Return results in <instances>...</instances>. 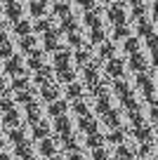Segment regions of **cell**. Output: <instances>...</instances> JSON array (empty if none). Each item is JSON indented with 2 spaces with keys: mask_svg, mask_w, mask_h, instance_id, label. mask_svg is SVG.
<instances>
[{
  "mask_svg": "<svg viewBox=\"0 0 158 160\" xmlns=\"http://www.w3.org/2000/svg\"><path fill=\"white\" fill-rule=\"evenodd\" d=\"M137 85L144 90V97H146L149 104H156V85H153V80L149 78L144 71H139V75H137Z\"/></svg>",
  "mask_w": 158,
  "mask_h": 160,
  "instance_id": "cell-1",
  "label": "cell"
},
{
  "mask_svg": "<svg viewBox=\"0 0 158 160\" xmlns=\"http://www.w3.org/2000/svg\"><path fill=\"white\" fill-rule=\"evenodd\" d=\"M109 19H111V24H125V5L123 2H118V0H113L111 2V7H109Z\"/></svg>",
  "mask_w": 158,
  "mask_h": 160,
  "instance_id": "cell-2",
  "label": "cell"
},
{
  "mask_svg": "<svg viewBox=\"0 0 158 160\" xmlns=\"http://www.w3.org/2000/svg\"><path fill=\"white\" fill-rule=\"evenodd\" d=\"M123 71H125V61L111 57L109 64H106V73H109V78H123Z\"/></svg>",
  "mask_w": 158,
  "mask_h": 160,
  "instance_id": "cell-3",
  "label": "cell"
},
{
  "mask_svg": "<svg viewBox=\"0 0 158 160\" xmlns=\"http://www.w3.org/2000/svg\"><path fill=\"white\" fill-rule=\"evenodd\" d=\"M43 40H45V50L47 52H55L57 47H59V31H52V28H47V31H43Z\"/></svg>",
  "mask_w": 158,
  "mask_h": 160,
  "instance_id": "cell-4",
  "label": "cell"
},
{
  "mask_svg": "<svg viewBox=\"0 0 158 160\" xmlns=\"http://www.w3.org/2000/svg\"><path fill=\"white\" fill-rule=\"evenodd\" d=\"M55 132L61 137V139L71 134V120L66 118L64 113H61V115H57V118H55Z\"/></svg>",
  "mask_w": 158,
  "mask_h": 160,
  "instance_id": "cell-5",
  "label": "cell"
},
{
  "mask_svg": "<svg viewBox=\"0 0 158 160\" xmlns=\"http://www.w3.org/2000/svg\"><path fill=\"white\" fill-rule=\"evenodd\" d=\"M137 28H139V33H142L144 38H153V35H156V31H153V21H149L146 14L137 17Z\"/></svg>",
  "mask_w": 158,
  "mask_h": 160,
  "instance_id": "cell-6",
  "label": "cell"
},
{
  "mask_svg": "<svg viewBox=\"0 0 158 160\" xmlns=\"http://www.w3.org/2000/svg\"><path fill=\"white\" fill-rule=\"evenodd\" d=\"M5 71L10 75H19V73H24V64H21V59L17 54H10L7 57V64H5Z\"/></svg>",
  "mask_w": 158,
  "mask_h": 160,
  "instance_id": "cell-7",
  "label": "cell"
},
{
  "mask_svg": "<svg viewBox=\"0 0 158 160\" xmlns=\"http://www.w3.org/2000/svg\"><path fill=\"white\" fill-rule=\"evenodd\" d=\"M61 68H71V52L69 50L57 52V57H55V71H61Z\"/></svg>",
  "mask_w": 158,
  "mask_h": 160,
  "instance_id": "cell-8",
  "label": "cell"
},
{
  "mask_svg": "<svg viewBox=\"0 0 158 160\" xmlns=\"http://www.w3.org/2000/svg\"><path fill=\"white\" fill-rule=\"evenodd\" d=\"M132 134L137 137L139 141H153V127H149L146 122L139 127H132Z\"/></svg>",
  "mask_w": 158,
  "mask_h": 160,
  "instance_id": "cell-9",
  "label": "cell"
},
{
  "mask_svg": "<svg viewBox=\"0 0 158 160\" xmlns=\"http://www.w3.org/2000/svg\"><path fill=\"white\" fill-rule=\"evenodd\" d=\"M146 66H149V61L144 59L142 54H139V52H132V54H130V68L132 71H146Z\"/></svg>",
  "mask_w": 158,
  "mask_h": 160,
  "instance_id": "cell-10",
  "label": "cell"
},
{
  "mask_svg": "<svg viewBox=\"0 0 158 160\" xmlns=\"http://www.w3.org/2000/svg\"><path fill=\"white\" fill-rule=\"evenodd\" d=\"M104 122H106V125L109 127H120V113L116 108H109V111H104Z\"/></svg>",
  "mask_w": 158,
  "mask_h": 160,
  "instance_id": "cell-11",
  "label": "cell"
},
{
  "mask_svg": "<svg viewBox=\"0 0 158 160\" xmlns=\"http://www.w3.org/2000/svg\"><path fill=\"white\" fill-rule=\"evenodd\" d=\"M40 97H43L45 101H55L57 97H59V90H57V85H52V82H45L43 85V92H40Z\"/></svg>",
  "mask_w": 158,
  "mask_h": 160,
  "instance_id": "cell-12",
  "label": "cell"
},
{
  "mask_svg": "<svg viewBox=\"0 0 158 160\" xmlns=\"http://www.w3.org/2000/svg\"><path fill=\"white\" fill-rule=\"evenodd\" d=\"M99 71H97V66H90V64H85V82H87V87H92L94 82H99Z\"/></svg>",
  "mask_w": 158,
  "mask_h": 160,
  "instance_id": "cell-13",
  "label": "cell"
},
{
  "mask_svg": "<svg viewBox=\"0 0 158 160\" xmlns=\"http://www.w3.org/2000/svg\"><path fill=\"white\" fill-rule=\"evenodd\" d=\"M78 127H80L83 132H94V130H97V120H94L90 113H85V115H80Z\"/></svg>",
  "mask_w": 158,
  "mask_h": 160,
  "instance_id": "cell-14",
  "label": "cell"
},
{
  "mask_svg": "<svg viewBox=\"0 0 158 160\" xmlns=\"http://www.w3.org/2000/svg\"><path fill=\"white\" fill-rule=\"evenodd\" d=\"M52 73H55V71L50 68V66H40V68H35V80H38L40 85H45V82H50V80H52Z\"/></svg>",
  "mask_w": 158,
  "mask_h": 160,
  "instance_id": "cell-15",
  "label": "cell"
},
{
  "mask_svg": "<svg viewBox=\"0 0 158 160\" xmlns=\"http://www.w3.org/2000/svg\"><path fill=\"white\" fill-rule=\"evenodd\" d=\"M26 118H29L31 125L40 120V106L35 104V101H29V104H26Z\"/></svg>",
  "mask_w": 158,
  "mask_h": 160,
  "instance_id": "cell-16",
  "label": "cell"
},
{
  "mask_svg": "<svg viewBox=\"0 0 158 160\" xmlns=\"http://www.w3.org/2000/svg\"><path fill=\"white\" fill-rule=\"evenodd\" d=\"M61 31H66V33H71V31H78V21H76V17L71 14V12L61 17Z\"/></svg>",
  "mask_w": 158,
  "mask_h": 160,
  "instance_id": "cell-17",
  "label": "cell"
},
{
  "mask_svg": "<svg viewBox=\"0 0 158 160\" xmlns=\"http://www.w3.org/2000/svg\"><path fill=\"white\" fill-rule=\"evenodd\" d=\"M43 64H45V54H43L40 50H31V57H29V66L35 71V68H40Z\"/></svg>",
  "mask_w": 158,
  "mask_h": 160,
  "instance_id": "cell-18",
  "label": "cell"
},
{
  "mask_svg": "<svg viewBox=\"0 0 158 160\" xmlns=\"http://www.w3.org/2000/svg\"><path fill=\"white\" fill-rule=\"evenodd\" d=\"M40 153H43L45 158L55 155V153H57V146H55V141H52V139H47V137H45V139H40Z\"/></svg>",
  "mask_w": 158,
  "mask_h": 160,
  "instance_id": "cell-19",
  "label": "cell"
},
{
  "mask_svg": "<svg viewBox=\"0 0 158 160\" xmlns=\"http://www.w3.org/2000/svg\"><path fill=\"white\" fill-rule=\"evenodd\" d=\"M3 120H5V125H7V127H17V125H19V113H17V111H14V106L5 111V115H3Z\"/></svg>",
  "mask_w": 158,
  "mask_h": 160,
  "instance_id": "cell-20",
  "label": "cell"
},
{
  "mask_svg": "<svg viewBox=\"0 0 158 160\" xmlns=\"http://www.w3.org/2000/svg\"><path fill=\"white\" fill-rule=\"evenodd\" d=\"M47 10V0H31V14L33 17H43Z\"/></svg>",
  "mask_w": 158,
  "mask_h": 160,
  "instance_id": "cell-21",
  "label": "cell"
},
{
  "mask_svg": "<svg viewBox=\"0 0 158 160\" xmlns=\"http://www.w3.org/2000/svg\"><path fill=\"white\" fill-rule=\"evenodd\" d=\"M104 45H102V52H99V57L102 59H111V57L116 54V45L111 42V40H102Z\"/></svg>",
  "mask_w": 158,
  "mask_h": 160,
  "instance_id": "cell-22",
  "label": "cell"
},
{
  "mask_svg": "<svg viewBox=\"0 0 158 160\" xmlns=\"http://www.w3.org/2000/svg\"><path fill=\"white\" fill-rule=\"evenodd\" d=\"M87 146H90V148L104 146V134H99L97 130H94V132H87Z\"/></svg>",
  "mask_w": 158,
  "mask_h": 160,
  "instance_id": "cell-23",
  "label": "cell"
},
{
  "mask_svg": "<svg viewBox=\"0 0 158 160\" xmlns=\"http://www.w3.org/2000/svg\"><path fill=\"white\" fill-rule=\"evenodd\" d=\"M7 17H10L12 21H17L21 17V5L17 2V0H12V2H7Z\"/></svg>",
  "mask_w": 158,
  "mask_h": 160,
  "instance_id": "cell-24",
  "label": "cell"
},
{
  "mask_svg": "<svg viewBox=\"0 0 158 160\" xmlns=\"http://www.w3.org/2000/svg\"><path fill=\"white\" fill-rule=\"evenodd\" d=\"M111 108V97H109V92L106 94H99L97 97V113H104V111H109Z\"/></svg>",
  "mask_w": 158,
  "mask_h": 160,
  "instance_id": "cell-25",
  "label": "cell"
},
{
  "mask_svg": "<svg viewBox=\"0 0 158 160\" xmlns=\"http://www.w3.org/2000/svg\"><path fill=\"white\" fill-rule=\"evenodd\" d=\"M47 134H50V127L45 125V122H40V120L33 122V137H35V139H45Z\"/></svg>",
  "mask_w": 158,
  "mask_h": 160,
  "instance_id": "cell-26",
  "label": "cell"
},
{
  "mask_svg": "<svg viewBox=\"0 0 158 160\" xmlns=\"http://www.w3.org/2000/svg\"><path fill=\"white\" fill-rule=\"evenodd\" d=\"M12 106H14V99L10 97V92H7V90H3V92H0V111L5 113V111L12 108Z\"/></svg>",
  "mask_w": 158,
  "mask_h": 160,
  "instance_id": "cell-27",
  "label": "cell"
},
{
  "mask_svg": "<svg viewBox=\"0 0 158 160\" xmlns=\"http://www.w3.org/2000/svg\"><path fill=\"white\" fill-rule=\"evenodd\" d=\"M14 33H19V35H26V33H31V21H26V19H17L14 21Z\"/></svg>",
  "mask_w": 158,
  "mask_h": 160,
  "instance_id": "cell-28",
  "label": "cell"
},
{
  "mask_svg": "<svg viewBox=\"0 0 158 160\" xmlns=\"http://www.w3.org/2000/svg\"><path fill=\"white\" fill-rule=\"evenodd\" d=\"M19 45H21V50H24V52H31V50H35V38L31 33H26V35H21Z\"/></svg>",
  "mask_w": 158,
  "mask_h": 160,
  "instance_id": "cell-29",
  "label": "cell"
},
{
  "mask_svg": "<svg viewBox=\"0 0 158 160\" xmlns=\"http://www.w3.org/2000/svg\"><path fill=\"white\" fill-rule=\"evenodd\" d=\"M61 113H66V104L64 101H59V99H55V101H50V115H61Z\"/></svg>",
  "mask_w": 158,
  "mask_h": 160,
  "instance_id": "cell-30",
  "label": "cell"
},
{
  "mask_svg": "<svg viewBox=\"0 0 158 160\" xmlns=\"http://www.w3.org/2000/svg\"><path fill=\"white\" fill-rule=\"evenodd\" d=\"M104 139H109L111 144H123V141H125V130H120V127H113V132H111L109 137H104Z\"/></svg>",
  "mask_w": 158,
  "mask_h": 160,
  "instance_id": "cell-31",
  "label": "cell"
},
{
  "mask_svg": "<svg viewBox=\"0 0 158 160\" xmlns=\"http://www.w3.org/2000/svg\"><path fill=\"white\" fill-rule=\"evenodd\" d=\"M66 97H71V99H78L80 94H83V87L78 85V82H73V80H71V82H66Z\"/></svg>",
  "mask_w": 158,
  "mask_h": 160,
  "instance_id": "cell-32",
  "label": "cell"
},
{
  "mask_svg": "<svg viewBox=\"0 0 158 160\" xmlns=\"http://www.w3.org/2000/svg\"><path fill=\"white\" fill-rule=\"evenodd\" d=\"M113 90H116V94L118 97H125V94H130V85L125 82V80H120V78H116V85H113Z\"/></svg>",
  "mask_w": 158,
  "mask_h": 160,
  "instance_id": "cell-33",
  "label": "cell"
},
{
  "mask_svg": "<svg viewBox=\"0 0 158 160\" xmlns=\"http://www.w3.org/2000/svg\"><path fill=\"white\" fill-rule=\"evenodd\" d=\"M69 12H71V5L66 0H57L55 2V14L57 17H64V14H69Z\"/></svg>",
  "mask_w": 158,
  "mask_h": 160,
  "instance_id": "cell-34",
  "label": "cell"
},
{
  "mask_svg": "<svg viewBox=\"0 0 158 160\" xmlns=\"http://www.w3.org/2000/svg\"><path fill=\"white\" fill-rule=\"evenodd\" d=\"M24 134H26V132L21 130V125L12 127V132H10V141H12V144H19V141H24V139H26Z\"/></svg>",
  "mask_w": 158,
  "mask_h": 160,
  "instance_id": "cell-35",
  "label": "cell"
},
{
  "mask_svg": "<svg viewBox=\"0 0 158 160\" xmlns=\"http://www.w3.org/2000/svg\"><path fill=\"white\" fill-rule=\"evenodd\" d=\"M120 101H123V106H125L128 111H137V108H139V104H137V99L132 97V92H130V94H125V97H120Z\"/></svg>",
  "mask_w": 158,
  "mask_h": 160,
  "instance_id": "cell-36",
  "label": "cell"
},
{
  "mask_svg": "<svg viewBox=\"0 0 158 160\" xmlns=\"http://www.w3.org/2000/svg\"><path fill=\"white\" fill-rule=\"evenodd\" d=\"M17 146V155H19V158H26V155H31V153H33V151H31V144H29V141H19V144H14Z\"/></svg>",
  "mask_w": 158,
  "mask_h": 160,
  "instance_id": "cell-37",
  "label": "cell"
},
{
  "mask_svg": "<svg viewBox=\"0 0 158 160\" xmlns=\"http://www.w3.org/2000/svg\"><path fill=\"white\" fill-rule=\"evenodd\" d=\"M104 38H106V33H104L102 26H94V28H90V40H92V42H102Z\"/></svg>",
  "mask_w": 158,
  "mask_h": 160,
  "instance_id": "cell-38",
  "label": "cell"
},
{
  "mask_svg": "<svg viewBox=\"0 0 158 160\" xmlns=\"http://www.w3.org/2000/svg\"><path fill=\"white\" fill-rule=\"evenodd\" d=\"M17 101H21V104H29V101H33V90H29V87L19 90V92H17Z\"/></svg>",
  "mask_w": 158,
  "mask_h": 160,
  "instance_id": "cell-39",
  "label": "cell"
},
{
  "mask_svg": "<svg viewBox=\"0 0 158 160\" xmlns=\"http://www.w3.org/2000/svg\"><path fill=\"white\" fill-rule=\"evenodd\" d=\"M55 73H57V78H59L61 82H71V80L76 78V73L71 68H61V71H55Z\"/></svg>",
  "mask_w": 158,
  "mask_h": 160,
  "instance_id": "cell-40",
  "label": "cell"
},
{
  "mask_svg": "<svg viewBox=\"0 0 158 160\" xmlns=\"http://www.w3.org/2000/svg\"><path fill=\"white\" fill-rule=\"evenodd\" d=\"M12 85H14V90H24V87H29V75L26 73H19L14 78V82H12Z\"/></svg>",
  "mask_w": 158,
  "mask_h": 160,
  "instance_id": "cell-41",
  "label": "cell"
},
{
  "mask_svg": "<svg viewBox=\"0 0 158 160\" xmlns=\"http://www.w3.org/2000/svg\"><path fill=\"white\" fill-rule=\"evenodd\" d=\"M139 50V42H137V38H125V52H128V54H132V52H137Z\"/></svg>",
  "mask_w": 158,
  "mask_h": 160,
  "instance_id": "cell-42",
  "label": "cell"
},
{
  "mask_svg": "<svg viewBox=\"0 0 158 160\" xmlns=\"http://www.w3.org/2000/svg\"><path fill=\"white\" fill-rule=\"evenodd\" d=\"M69 45L71 47H83V38H80L78 31H71L69 33Z\"/></svg>",
  "mask_w": 158,
  "mask_h": 160,
  "instance_id": "cell-43",
  "label": "cell"
},
{
  "mask_svg": "<svg viewBox=\"0 0 158 160\" xmlns=\"http://www.w3.org/2000/svg\"><path fill=\"white\" fill-rule=\"evenodd\" d=\"M71 59H76V64L85 66V64L90 61V52H87V50H80V52H76V57H71Z\"/></svg>",
  "mask_w": 158,
  "mask_h": 160,
  "instance_id": "cell-44",
  "label": "cell"
},
{
  "mask_svg": "<svg viewBox=\"0 0 158 160\" xmlns=\"http://www.w3.org/2000/svg\"><path fill=\"white\" fill-rule=\"evenodd\" d=\"M130 120H132V127H139V125H144L146 120H144V115L139 113V108L137 111H130Z\"/></svg>",
  "mask_w": 158,
  "mask_h": 160,
  "instance_id": "cell-45",
  "label": "cell"
},
{
  "mask_svg": "<svg viewBox=\"0 0 158 160\" xmlns=\"http://www.w3.org/2000/svg\"><path fill=\"white\" fill-rule=\"evenodd\" d=\"M12 54V45H10V40H3V42H0V59H7V57Z\"/></svg>",
  "mask_w": 158,
  "mask_h": 160,
  "instance_id": "cell-46",
  "label": "cell"
},
{
  "mask_svg": "<svg viewBox=\"0 0 158 160\" xmlns=\"http://www.w3.org/2000/svg\"><path fill=\"white\" fill-rule=\"evenodd\" d=\"M116 155H118V160H130V158H132V151H130L128 146L118 144V151H116Z\"/></svg>",
  "mask_w": 158,
  "mask_h": 160,
  "instance_id": "cell-47",
  "label": "cell"
},
{
  "mask_svg": "<svg viewBox=\"0 0 158 160\" xmlns=\"http://www.w3.org/2000/svg\"><path fill=\"white\" fill-rule=\"evenodd\" d=\"M73 111H76L78 115H85V113H87V104H85V101H80V97H78V99H73Z\"/></svg>",
  "mask_w": 158,
  "mask_h": 160,
  "instance_id": "cell-48",
  "label": "cell"
},
{
  "mask_svg": "<svg viewBox=\"0 0 158 160\" xmlns=\"http://www.w3.org/2000/svg\"><path fill=\"white\" fill-rule=\"evenodd\" d=\"M142 14H146V5L139 0V2H134V7H132V17L137 19V17H142Z\"/></svg>",
  "mask_w": 158,
  "mask_h": 160,
  "instance_id": "cell-49",
  "label": "cell"
},
{
  "mask_svg": "<svg viewBox=\"0 0 158 160\" xmlns=\"http://www.w3.org/2000/svg\"><path fill=\"white\" fill-rule=\"evenodd\" d=\"M92 160H109V155H106V151H104L102 146H97V148L92 151Z\"/></svg>",
  "mask_w": 158,
  "mask_h": 160,
  "instance_id": "cell-50",
  "label": "cell"
},
{
  "mask_svg": "<svg viewBox=\"0 0 158 160\" xmlns=\"http://www.w3.org/2000/svg\"><path fill=\"white\" fill-rule=\"evenodd\" d=\"M116 38H128V35H130V31L128 28H125V24H116Z\"/></svg>",
  "mask_w": 158,
  "mask_h": 160,
  "instance_id": "cell-51",
  "label": "cell"
},
{
  "mask_svg": "<svg viewBox=\"0 0 158 160\" xmlns=\"http://www.w3.org/2000/svg\"><path fill=\"white\" fill-rule=\"evenodd\" d=\"M47 28H52V26H50V19H40V21H35V31H40V33H43V31H47Z\"/></svg>",
  "mask_w": 158,
  "mask_h": 160,
  "instance_id": "cell-52",
  "label": "cell"
},
{
  "mask_svg": "<svg viewBox=\"0 0 158 160\" xmlns=\"http://www.w3.org/2000/svg\"><path fill=\"white\" fill-rule=\"evenodd\" d=\"M78 5L87 12V10H92V7H94V0H78Z\"/></svg>",
  "mask_w": 158,
  "mask_h": 160,
  "instance_id": "cell-53",
  "label": "cell"
},
{
  "mask_svg": "<svg viewBox=\"0 0 158 160\" xmlns=\"http://www.w3.org/2000/svg\"><path fill=\"white\" fill-rule=\"evenodd\" d=\"M69 160H83V153H80V148L69 151Z\"/></svg>",
  "mask_w": 158,
  "mask_h": 160,
  "instance_id": "cell-54",
  "label": "cell"
},
{
  "mask_svg": "<svg viewBox=\"0 0 158 160\" xmlns=\"http://www.w3.org/2000/svg\"><path fill=\"white\" fill-rule=\"evenodd\" d=\"M0 160H12V158H10V155L5 153V151H0Z\"/></svg>",
  "mask_w": 158,
  "mask_h": 160,
  "instance_id": "cell-55",
  "label": "cell"
},
{
  "mask_svg": "<svg viewBox=\"0 0 158 160\" xmlns=\"http://www.w3.org/2000/svg\"><path fill=\"white\" fill-rule=\"evenodd\" d=\"M3 90H5V80L0 78V92H3Z\"/></svg>",
  "mask_w": 158,
  "mask_h": 160,
  "instance_id": "cell-56",
  "label": "cell"
},
{
  "mask_svg": "<svg viewBox=\"0 0 158 160\" xmlns=\"http://www.w3.org/2000/svg\"><path fill=\"white\" fill-rule=\"evenodd\" d=\"M3 144H5V137H3V132H0V148H3Z\"/></svg>",
  "mask_w": 158,
  "mask_h": 160,
  "instance_id": "cell-57",
  "label": "cell"
},
{
  "mask_svg": "<svg viewBox=\"0 0 158 160\" xmlns=\"http://www.w3.org/2000/svg\"><path fill=\"white\" fill-rule=\"evenodd\" d=\"M5 38H7V35L3 33V28H0V42H3V40H5Z\"/></svg>",
  "mask_w": 158,
  "mask_h": 160,
  "instance_id": "cell-58",
  "label": "cell"
},
{
  "mask_svg": "<svg viewBox=\"0 0 158 160\" xmlns=\"http://www.w3.org/2000/svg\"><path fill=\"white\" fill-rule=\"evenodd\" d=\"M21 160H35V158H33V155H26V158H21Z\"/></svg>",
  "mask_w": 158,
  "mask_h": 160,
  "instance_id": "cell-59",
  "label": "cell"
},
{
  "mask_svg": "<svg viewBox=\"0 0 158 160\" xmlns=\"http://www.w3.org/2000/svg\"><path fill=\"white\" fill-rule=\"evenodd\" d=\"M47 160H59V158H57V155H55V158H52V155H50V158H47Z\"/></svg>",
  "mask_w": 158,
  "mask_h": 160,
  "instance_id": "cell-60",
  "label": "cell"
},
{
  "mask_svg": "<svg viewBox=\"0 0 158 160\" xmlns=\"http://www.w3.org/2000/svg\"><path fill=\"white\" fill-rule=\"evenodd\" d=\"M130 2H132V5H134V2H139V0H130Z\"/></svg>",
  "mask_w": 158,
  "mask_h": 160,
  "instance_id": "cell-61",
  "label": "cell"
},
{
  "mask_svg": "<svg viewBox=\"0 0 158 160\" xmlns=\"http://www.w3.org/2000/svg\"><path fill=\"white\" fill-rule=\"evenodd\" d=\"M3 2H12V0H3Z\"/></svg>",
  "mask_w": 158,
  "mask_h": 160,
  "instance_id": "cell-62",
  "label": "cell"
},
{
  "mask_svg": "<svg viewBox=\"0 0 158 160\" xmlns=\"http://www.w3.org/2000/svg\"><path fill=\"white\" fill-rule=\"evenodd\" d=\"M106 2H111V0H106Z\"/></svg>",
  "mask_w": 158,
  "mask_h": 160,
  "instance_id": "cell-63",
  "label": "cell"
},
{
  "mask_svg": "<svg viewBox=\"0 0 158 160\" xmlns=\"http://www.w3.org/2000/svg\"><path fill=\"white\" fill-rule=\"evenodd\" d=\"M130 160H132V158H130Z\"/></svg>",
  "mask_w": 158,
  "mask_h": 160,
  "instance_id": "cell-64",
  "label": "cell"
}]
</instances>
